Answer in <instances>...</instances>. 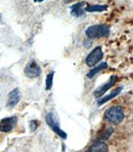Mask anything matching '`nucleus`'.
Listing matches in <instances>:
<instances>
[{
	"instance_id": "obj_3",
	"label": "nucleus",
	"mask_w": 133,
	"mask_h": 152,
	"mask_svg": "<svg viewBox=\"0 0 133 152\" xmlns=\"http://www.w3.org/2000/svg\"><path fill=\"white\" fill-rule=\"evenodd\" d=\"M46 122L58 136H60L62 139H66L67 134H66V132H64L60 128V125H59V123L57 120V117L53 112H49L48 114L46 115Z\"/></svg>"
},
{
	"instance_id": "obj_8",
	"label": "nucleus",
	"mask_w": 133,
	"mask_h": 152,
	"mask_svg": "<svg viewBox=\"0 0 133 152\" xmlns=\"http://www.w3.org/2000/svg\"><path fill=\"white\" fill-rule=\"evenodd\" d=\"M20 99H21V95H20L18 89H14L13 90H12L9 94V100H8V104H7L8 107L12 109L14 106H16L18 102L20 101Z\"/></svg>"
},
{
	"instance_id": "obj_16",
	"label": "nucleus",
	"mask_w": 133,
	"mask_h": 152,
	"mask_svg": "<svg viewBox=\"0 0 133 152\" xmlns=\"http://www.w3.org/2000/svg\"><path fill=\"white\" fill-rule=\"evenodd\" d=\"M38 124L36 121H30V130L32 131H35L37 130V128H38Z\"/></svg>"
},
{
	"instance_id": "obj_7",
	"label": "nucleus",
	"mask_w": 133,
	"mask_h": 152,
	"mask_svg": "<svg viewBox=\"0 0 133 152\" xmlns=\"http://www.w3.org/2000/svg\"><path fill=\"white\" fill-rule=\"evenodd\" d=\"M116 80H117V77L116 75L111 76V78L109 79V80L107 81L106 84H104V85H102L100 88H98V90H96V91L94 92L95 96H96L97 98H99V97L102 96L103 94L106 93L107 90L115 85V83L116 82Z\"/></svg>"
},
{
	"instance_id": "obj_13",
	"label": "nucleus",
	"mask_w": 133,
	"mask_h": 152,
	"mask_svg": "<svg viewBox=\"0 0 133 152\" xmlns=\"http://www.w3.org/2000/svg\"><path fill=\"white\" fill-rule=\"evenodd\" d=\"M112 132H113V129H112V128L106 129L103 132H102L101 134H99V136H98V139L96 140V141H102V142H104L105 140H106L107 139L111 136V134H112Z\"/></svg>"
},
{
	"instance_id": "obj_6",
	"label": "nucleus",
	"mask_w": 133,
	"mask_h": 152,
	"mask_svg": "<svg viewBox=\"0 0 133 152\" xmlns=\"http://www.w3.org/2000/svg\"><path fill=\"white\" fill-rule=\"evenodd\" d=\"M17 122L18 118L16 116L7 117L3 119L0 121V131L5 133L11 131L15 127V125H17Z\"/></svg>"
},
{
	"instance_id": "obj_11",
	"label": "nucleus",
	"mask_w": 133,
	"mask_h": 152,
	"mask_svg": "<svg viewBox=\"0 0 133 152\" xmlns=\"http://www.w3.org/2000/svg\"><path fill=\"white\" fill-rule=\"evenodd\" d=\"M106 68H107V64H106V62L101 63V64H100L99 65H98L97 67H95L94 69H91V70L87 73V78H89V79H92V78H93L94 76L98 74V72H100L101 70L104 69H106Z\"/></svg>"
},
{
	"instance_id": "obj_10",
	"label": "nucleus",
	"mask_w": 133,
	"mask_h": 152,
	"mask_svg": "<svg viewBox=\"0 0 133 152\" xmlns=\"http://www.w3.org/2000/svg\"><path fill=\"white\" fill-rule=\"evenodd\" d=\"M86 4L85 2H80L76 4L72 5L71 8V14L75 16V17H81L83 16L85 14L84 9H82V7Z\"/></svg>"
},
{
	"instance_id": "obj_9",
	"label": "nucleus",
	"mask_w": 133,
	"mask_h": 152,
	"mask_svg": "<svg viewBox=\"0 0 133 152\" xmlns=\"http://www.w3.org/2000/svg\"><path fill=\"white\" fill-rule=\"evenodd\" d=\"M108 148L104 142L95 141L85 152H107Z\"/></svg>"
},
{
	"instance_id": "obj_15",
	"label": "nucleus",
	"mask_w": 133,
	"mask_h": 152,
	"mask_svg": "<svg viewBox=\"0 0 133 152\" xmlns=\"http://www.w3.org/2000/svg\"><path fill=\"white\" fill-rule=\"evenodd\" d=\"M53 75H54V72H52L47 76V78H46V90H51V88L53 87Z\"/></svg>"
},
{
	"instance_id": "obj_1",
	"label": "nucleus",
	"mask_w": 133,
	"mask_h": 152,
	"mask_svg": "<svg viewBox=\"0 0 133 152\" xmlns=\"http://www.w3.org/2000/svg\"><path fill=\"white\" fill-rule=\"evenodd\" d=\"M104 117L108 122L112 123L114 125H118L124 120V110L119 105L111 106L105 112Z\"/></svg>"
},
{
	"instance_id": "obj_2",
	"label": "nucleus",
	"mask_w": 133,
	"mask_h": 152,
	"mask_svg": "<svg viewBox=\"0 0 133 152\" xmlns=\"http://www.w3.org/2000/svg\"><path fill=\"white\" fill-rule=\"evenodd\" d=\"M86 34L90 39L105 38L110 34V28L106 24H96L87 28Z\"/></svg>"
},
{
	"instance_id": "obj_12",
	"label": "nucleus",
	"mask_w": 133,
	"mask_h": 152,
	"mask_svg": "<svg viewBox=\"0 0 133 152\" xmlns=\"http://www.w3.org/2000/svg\"><path fill=\"white\" fill-rule=\"evenodd\" d=\"M121 88H117L116 90H115L114 91H112L109 95L105 96V97H103V98L101 99H99L98 101V105H102L103 104L106 103V102L109 101L110 99H113L115 96H116V95H118V94H120V92H121Z\"/></svg>"
},
{
	"instance_id": "obj_14",
	"label": "nucleus",
	"mask_w": 133,
	"mask_h": 152,
	"mask_svg": "<svg viewBox=\"0 0 133 152\" xmlns=\"http://www.w3.org/2000/svg\"><path fill=\"white\" fill-rule=\"evenodd\" d=\"M107 9L106 5H92L87 7L85 10L87 12H102Z\"/></svg>"
},
{
	"instance_id": "obj_5",
	"label": "nucleus",
	"mask_w": 133,
	"mask_h": 152,
	"mask_svg": "<svg viewBox=\"0 0 133 152\" xmlns=\"http://www.w3.org/2000/svg\"><path fill=\"white\" fill-rule=\"evenodd\" d=\"M42 73V69L40 66L36 63L35 60L32 59L27 63L26 67L24 69V74L28 78H36L38 77Z\"/></svg>"
},
{
	"instance_id": "obj_18",
	"label": "nucleus",
	"mask_w": 133,
	"mask_h": 152,
	"mask_svg": "<svg viewBox=\"0 0 133 152\" xmlns=\"http://www.w3.org/2000/svg\"><path fill=\"white\" fill-rule=\"evenodd\" d=\"M65 1H66V2H67V3H68V2H70V1H72V0H65Z\"/></svg>"
},
{
	"instance_id": "obj_17",
	"label": "nucleus",
	"mask_w": 133,
	"mask_h": 152,
	"mask_svg": "<svg viewBox=\"0 0 133 152\" xmlns=\"http://www.w3.org/2000/svg\"><path fill=\"white\" fill-rule=\"evenodd\" d=\"M43 0H34V2H36V3H41V2H43Z\"/></svg>"
},
{
	"instance_id": "obj_4",
	"label": "nucleus",
	"mask_w": 133,
	"mask_h": 152,
	"mask_svg": "<svg viewBox=\"0 0 133 152\" xmlns=\"http://www.w3.org/2000/svg\"><path fill=\"white\" fill-rule=\"evenodd\" d=\"M103 58V52L101 47H97L88 54L86 58V64L89 67H93L99 63Z\"/></svg>"
}]
</instances>
